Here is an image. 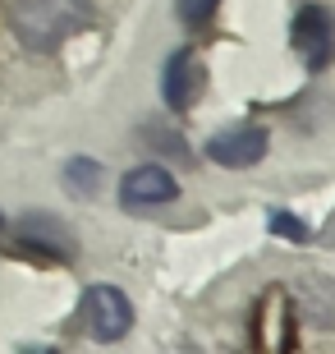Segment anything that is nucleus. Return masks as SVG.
I'll return each mask as SVG.
<instances>
[{
    "instance_id": "f257e3e1",
    "label": "nucleus",
    "mask_w": 335,
    "mask_h": 354,
    "mask_svg": "<svg viewBox=\"0 0 335 354\" xmlns=\"http://www.w3.org/2000/svg\"><path fill=\"white\" fill-rule=\"evenodd\" d=\"M92 24L88 0H10V28L28 51H55Z\"/></svg>"
},
{
    "instance_id": "1a4fd4ad",
    "label": "nucleus",
    "mask_w": 335,
    "mask_h": 354,
    "mask_svg": "<svg viewBox=\"0 0 335 354\" xmlns=\"http://www.w3.org/2000/svg\"><path fill=\"white\" fill-rule=\"evenodd\" d=\"M175 5H180V19L184 24H207V19H211V14H216V5L220 0H175Z\"/></svg>"
},
{
    "instance_id": "0eeeda50",
    "label": "nucleus",
    "mask_w": 335,
    "mask_h": 354,
    "mask_svg": "<svg viewBox=\"0 0 335 354\" xmlns=\"http://www.w3.org/2000/svg\"><path fill=\"white\" fill-rule=\"evenodd\" d=\"M19 239H23L28 249L51 253V258H74V239H69L65 225L51 221V216H23V225H19Z\"/></svg>"
},
{
    "instance_id": "f03ea898",
    "label": "nucleus",
    "mask_w": 335,
    "mask_h": 354,
    "mask_svg": "<svg viewBox=\"0 0 335 354\" xmlns=\"http://www.w3.org/2000/svg\"><path fill=\"white\" fill-rule=\"evenodd\" d=\"M294 51L317 74L335 60V14L326 5H303L294 19Z\"/></svg>"
},
{
    "instance_id": "6e6552de",
    "label": "nucleus",
    "mask_w": 335,
    "mask_h": 354,
    "mask_svg": "<svg viewBox=\"0 0 335 354\" xmlns=\"http://www.w3.org/2000/svg\"><path fill=\"white\" fill-rule=\"evenodd\" d=\"M65 180H69V189L88 194V189H97V180H102V166H97V161H88V157H74L65 166Z\"/></svg>"
},
{
    "instance_id": "7ed1b4c3",
    "label": "nucleus",
    "mask_w": 335,
    "mask_h": 354,
    "mask_svg": "<svg viewBox=\"0 0 335 354\" xmlns=\"http://www.w3.org/2000/svg\"><path fill=\"white\" fill-rule=\"evenodd\" d=\"M83 317H88L92 336L102 345H111L133 327V304H129V295L115 290V286H92L88 295H83Z\"/></svg>"
},
{
    "instance_id": "423d86ee",
    "label": "nucleus",
    "mask_w": 335,
    "mask_h": 354,
    "mask_svg": "<svg viewBox=\"0 0 335 354\" xmlns=\"http://www.w3.org/2000/svg\"><path fill=\"white\" fill-rule=\"evenodd\" d=\"M180 198V184H175V175L161 171V166H138V171L124 175V184H119V203L129 212H147V207H166V203H175Z\"/></svg>"
},
{
    "instance_id": "9d476101",
    "label": "nucleus",
    "mask_w": 335,
    "mask_h": 354,
    "mask_svg": "<svg viewBox=\"0 0 335 354\" xmlns=\"http://www.w3.org/2000/svg\"><path fill=\"white\" fill-rule=\"evenodd\" d=\"M271 230H276V235H285V239H308V230H303L289 212H271Z\"/></svg>"
},
{
    "instance_id": "20e7f679",
    "label": "nucleus",
    "mask_w": 335,
    "mask_h": 354,
    "mask_svg": "<svg viewBox=\"0 0 335 354\" xmlns=\"http://www.w3.org/2000/svg\"><path fill=\"white\" fill-rule=\"evenodd\" d=\"M207 157L225 166V171H248L267 157V133L258 124H234V129H220L211 143H207Z\"/></svg>"
},
{
    "instance_id": "39448f33",
    "label": "nucleus",
    "mask_w": 335,
    "mask_h": 354,
    "mask_svg": "<svg viewBox=\"0 0 335 354\" xmlns=\"http://www.w3.org/2000/svg\"><path fill=\"white\" fill-rule=\"evenodd\" d=\"M202 83H207V69L189 46L175 51L166 60V69H161V97H166L170 111H189V106L202 97Z\"/></svg>"
}]
</instances>
